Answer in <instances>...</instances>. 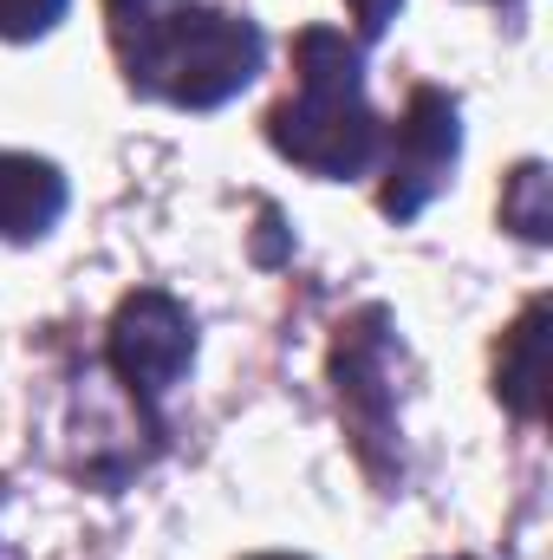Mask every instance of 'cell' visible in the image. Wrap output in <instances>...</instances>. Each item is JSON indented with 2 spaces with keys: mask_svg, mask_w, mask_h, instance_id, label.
<instances>
[{
  "mask_svg": "<svg viewBox=\"0 0 553 560\" xmlns=\"http://www.w3.org/2000/svg\"><path fill=\"white\" fill-rule=\"evenodd\" d=\"M255 560H299V555H255Z\"/></svg>",
  "mask_w": 553,
  "mask_h": 560,
  "instance_id": "30bf717a",
  "label": "cell"
},
{
  "mask_svg": "<svg viewBox=\"0 0 553 560\" xmlns=\"http://www.w3.org/2000/svg\"><path fill=\"white\" fill-rule=\"evenodd\" d=\"M72 0H0V39H46Z\"/></svg>",
  "mask_w": 553,
  "mask_h": 560,
  "instance_id": "ba28073f",
  "label": "cell"
},
{
  "mask_svg": "<svg viewBox=\"0 0 553 560\" xmlns=\"http://www.w3.org/2000/svg\"><path fill=\"white\" fill-rule=\"evenodd\" d=\"M495 398L515 418H541L548 411V300H534L495 346Z\"/></svg>",
  "mask_w": 553,
  "mask_h": 560,
  "instance_id": "8992f818",
  "label": "cell"
},
{
  "mask_svg": "<svg viewBox=\"0 0 553 560\" xmlns=\"http://www.w3.org/2000/svg\"><path fill=\"white\" fill-rule=\"evenodd\" d=\"M105 20L125 85L176 112H222L268 66V33L209 0H105Z\"/></svg>",
  "mask_w": 553,
  "mask_h": 560,
  "instance_id": "6da1fadb",
  "label": "cell"
},
{
  "mask_svg": "<svg viewBox=\"0 0 553 560\" xmlns=\"http://www.w3.org/2000/svg\"><path fill=\"white\" fill-rule=\"evenodd\" d=\"M189 365H196V313L163 287L131 293L111 319V372L125 378V392L150 430H156V405L176 392V378Z\"/></svg>",
  "mask_w": 553,
  "mask_h": 560,
  "instance_id": "277c9868",
  "label": "cell"
},
{
  "mask_svg": "<svg viewBox=\"0 0 553 560\" xmlns=\"http://www.w3.org/2000/svg\"><path fill=\"white\" fill-rule=\"evenodd\" d=\"M378 156H385L378 209L404 229V222H416L443 196V183L456 176V156H462V105L443 85H416L404 118H398V131L385 138Z\"/></svg>",
  "mask_w": 553,
  "mask_h": 560,
  "instance_id": "3957f363",
  "label": "cell"
},
{
  "mask_svg": "<svg viewBox=\"0 0 553 560\" xmlns=\"http://www.w3.org/2000/svg\"><path fill=\"white\" fill-rule=\"evenodd\" d=\"M66 202H72V189H66L59 163L26 156V150H0V242L26 248V242L52 235Z\"/></svg>",
  "mask_w": 553,
  "mask_h": 560,
  "instance_id": "5b68a950",
  "label": "cell"
},
{
  "mask_svg": "<svg viewBox=\"0 0 553 560\" xmlns=\"http://www.w3.org/2000/svg\"><path fill=\"white\" fill-rule=\"evenodd\" d=\"M345 7H352V20H358V46H372V39L391 33V20H398L404 0H345Z\"/></svg>",
  "mask_w": 553,
  "mask_h": 560,
  "instance_id": "9c48e42d",
  "label": "cell"
},
{
  "mask_svg": "<svg viewBox=\"0 0 553 560\" xmlns=\"http://www.w3.org/2000/svg\"><path fill=\"white\" fill-rule=\"evenodd\" d=\"M268 143L286 163L326 176V183H358L378 150L385 125L365 98V46L332 33V26H299L293 33V92L268 112Z\"/></svg>",
  "mask_w": 553,
  "mask_h": 560,
  "instance_id": "7a4b0ae2",
  "label": "cell"
},
{
  "mask_svg": "<svg viewBox=\"0 0 553 560\" xmlns=\"http://www.w3.org/2000/svg\"><path fill=\"white\" fill-rule=\"evenodd\" d=\"M502 222H508L515 235H528V242H548L553 215H548V170H541V163H521V170L508 176V196H502Z\"/></svg>",
  "mask_w": 553,
  "mask_h": 560,
  "instance_id": "52a82bcc",
  "label": "cell"
}]
</instances>
